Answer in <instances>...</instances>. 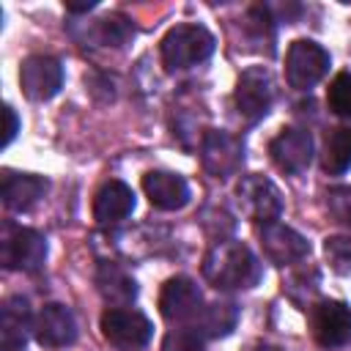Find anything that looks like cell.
I'll use <instances>...</instances> for the list:
<instances>
[{"label": "cell", "instance_id": "obj_1", "mask_svg": "<svg viewBox=\"0 0 351 351\" xmlns=\"http://www.w3.org/2000/svg\"><path fill=\"white\" fill-rule=\"evenodd\" d=\"M261 274V261L241 241H219L203 258V277L219 291L252 288L258 285Z\"/></svg>", "mask_w": 351, "mask_h": 351}, {"label": "cell", "instance_id": "obj_13", "mask_svg": "<svg viewBox=\"0 0 351 351\" xmlns=\"http://www.w3.org/2000/svg\"><path fill=\"white\" fill-rule=\"evenodd\" d=\"M261 247L266 258L277 266H291L310 255V241L282 222H269L261 228Z\"/></svg>", "mask_w": 351, "mask_h": 351}, {"label": "cell", "instance_id": "obj_24", "mask_svg": "<svg viewBox=\"0 0 351 351\" xmlns=\"http://www.w3.org/2000/svg\"><path fill=\"white\" fill-rule=\"evenodd\" d=\"M162 351H206V337L195 326H178L165 335Z\"/></svg>", "mask_w": 351, "mask_h": 351}, {"label": "cell", "instance_id": "obj_3", "mask_svg": "<svg viewBox=\"0 0 351 351\" xmlns=\"http://www.w3.org/2000/svg\"><path fill=\"white\" fill-rule=\"evenodd\" d=\"M101 335L118 351H137V348L148 346V340L154 335V324L140 310L110 307L101 315Z\"/></svg>", "mask_w": 351, "mask_h": 351}, {"label": "cell", "instance_id": "obj_4", "mask_svg": "<svg viewBox=\"0 0 351 351\" xmlns=\"http://www.w3.org/2000/svg\"><path fill=\"white\" fill-rule=\"evenodd\" d=\"M329 71V52L310 41V38H296L288 52H285V80L296 90H310L318 85Z\"/></svg>", "mask_w": 351, "mask_h": 351}, {"label": "cell", "instance_id": "obj_15", "mask_svg": "<svg viewBox=\"0 0 351 351\" xmlns=\"http://www.w3.org/2000/svg\"><path fill=\"white\" fill-rule=\"evenodd\" d=\"M143 192L159 211H178L189 203V184L170 170H151L143 176Z\"/></svg>", "mask_w": 351, "mask_h": 351}, {"label": "cell", "instance_id": "obj_20", "mask_svg": "<svg viewBox=\"0 0 351 351\" xmlns=\"http://www.w3.org/2000/svg\"><path fill=\"white\" fill-rule=\"evenodd\" d=\"M236 321H239V307L233 302H211V304H203L192 326L203 337H225L236 329Z\"/></svg>", "mask_w": 351, "mask_h": 351}, {"label": "cell", "instance_id": "obj_23", "mask_svg": "<svg viewBox=\"0 0 351 351\" xmlns=\"http://www.w3.org/2000/svg\"><path fill=\"white\" fill-rule=\"evenodd\" d=\"M326 104L335 115L351 118V71H340L326 90Z\"/></svg>", "mask_w": 351, "mask_h": 351}, {"label": "cell", "instance_id": "obj_12", "mask_svg": "<svg viewBox=\"0 0 351 351\" xmlns=\"http://www.w3.org/2000/svg\"><path fill=\"white\" fill-rule=\"evenodd\" d=\"M269 154L274 159V165L291 176H299L310 167L313 162V137L307 129H282L271 143H269Z\"/></svg>", "mask_w": 351, "mask_h": 351}, {"label": "cell", "instance_id": "obj_22", "mask_svg": "<svg viewBox=\"0 0 351 351\" xmlns=\"http://www.w3.org/2000/svg\"><path fill=\"white\" fill-rule=\"evenodd\" d=\"M134 36V25L123 14H110L99 22V38L107 47H123Z\"/></svg>", "mask_w": 351, "mask_h": 351}, {"label": "cell", "instance_id": "obj_11", "mask_svg": "<svg viewBox=\"0 0 351 351\" xmlns=\"http://www.w3.org/2000/svg\"><path fill=\"white\" fill-rule=\"evenodd\" d=\"M159 310L167 321H195L203 310V293L197 288V282L192 277H170L165 285H162V293H159Z\"/></svg>", "mask_w": 351, "mask_h": 351}, {"label": "cell", "instance_id": "obj_26", "mask_svg": "<svg viewBox=\"0 0 351 351\" xmlns=\"http://www.w3.org/2000/svg\"><path fill=\"white\" fill-rule=\"evenodd\" d=\"M326 206H329V214H332L337 222H343L346 228H351V189H348V186H335V189H329Z\"/></svg>", "mask_w": 351, "mask_h": 351}, {"label": "cell", "instance_id": "obj_28", "mask_svg": "<svg viewBox=\"0 0 351 351\" xmlns=\"http://www.w3.org/2000/svg\"><path fill=\"white\" fill-rule=\"evenodd\" d=\"M96 8V0H88V3H66V11L71 14H82V11H90Z\"/></svg>", "mask_w": 351, "mask_h": 351}, {"label": "cell", "instance_id": "obj_9", "mask_svg": "<svg viewBox=\"0 0 351 351\" xmlns=\"http://www.w3.org/2000/svg\"><path fill=\"white\" fill-rule=\"evenodd\" d=\"M200 162L214 178H228L244 162V143L225 129H208L200 143Z\"/></svg>", "mask_w": 351, "mask_h": 351}, {"label": "cell", "instance_id": "obj_14", "mask_svg": "<svg viewBox=\"0 0 351 351\" xmlns=\"http://www.w3.org/2000/svg\"><path fill=\"white\" fill-rule=\"evenodd\" d=\"M33 335L47 348H66L77 340V321L66 304L49 302L38 310L36 324H33Z\"/></svg>", "mask_w": 351, "mask_h": 351}, {"label": "cell", "instance_id": "obj_21", "mask_svg": "<svg viewBox=\"0 0 351 351\" xmlns=\"http://www.w3.org/2000/svg\"><path fill=\"white\" fill-rule=\"evenodd\" d=\"M351 167V129L340 126L326 134L324 143V170L329 176H343Z\"/></svg>", "mask_w": 351, "mask_h": 351}, {"label": "cell", "instance_id": "obj_2", "mask_svg": "<svg viewBox=\"0 0 351 351\" xmlns=\"http://www.w3.org/2000/svg\"><path fill=\"white\" fill-rule=\"evenodd\" d=\"M217 41L203 25H176L162 38V63L167 71L189 69L211 58Z\"/></svg>", "mask_w": 351, "mask_h": 351}, {"label": "cell", "instance_id": "obj_10", "mask_svg": "<svg viewBox=\"0 0 351 351\" xmlns=\"http://www.w3.org/2000/svg\"><path fill=\"white\" fill-rule=\"evenodd\" d=\"M19 85L22 93L30 101H47L52 99L63 85V66L52 55H30L22 60L19 69Z\"/></svg>", "mask_w": 351, "mask_h": 351}, {"label": "cell", "instance_id": "obj_7", "mask_svg": "<svg viewBox=\"0 0 351 351\" xmlns=\"http://www.w3.org/2000/svg\"><path fill=\"white\" fill-rule=\"evenodd\" d=\"M236 200L241 206V211L252 219V222H277V217L282 214V195L280 189L266 178V176H244L236 186Z\"/></svg>", "mask_w": 351, "mask_h": 351}, {"label": "cell", "instance_id": "obj_19", "mask_svg": "<svg viewBox=\"0 0 351 351\" xmlns=\"http://www.w3.org/2000/svg\"><path fill=\"white\" fill-rule=\"evenodd\" d=\"M96 285H99V293L104 296V302H110L112 307H126L137 296L134 277L126 269H121L118 263H101L99 274H96Z\"/></svg>", "mask_w": 351, "mask_h": 351}, {"label": "cell", "instance_id": "obj_16", "mask_svg": "<svg viewBox=\"0 0 351 351\" xmlns=\"http://www.w3.org/2000/svg\"><path fill=\"white\" fill-rule=\"evenodd\" d=\"M47 189H49V181L36 176V173L3 170V176H0V197H3V206L8 211H27V208H33L44 197Z\"/></svg>", "mask_w": 351, "mask_h": 351}, {"label": "cell", "instance_id": "obj_29", "mask_svg": "<svg viewBox=\"0 0 351 351\" xmlns=\"http://www.w3.org/2000/svg\"><path fill=\"white\" fill-rule=\"evenodd\" d=\"M252 351H282L280 346H269V343H261V346H255Z\"/></svg>", "mask_w": 351, "mask_h": 351}, {"label": "cell", "instance_id": "obj_17", "mask_svg": "<svg viewBox=\"0 0 351 351\" xmlns=\"http://www.w3.org/2000/svg\"><path fill=\"white\" fill-rule=\"evenodd\" d=\"M36 318H30V307L22 296H8L0 307V343L3 351H25V340L33 329Z\"/></svg>", "mask_w": 351, "mask_h": 351}, {"label": "cell", "instance_id": "obj_5", "mask_svg": "<svg viewBox=\"0 0 351 351\" xmlns=\"http://www.w3.org/2000/svg\"><path fill=\"white\" fill-rule=\"evenodd\" d=\"M47 258V239L33 228L5 225L0 236V263L5 269L36 271Z\"/></svg>", "mask_w": 351, "mask_h": 351}, {"label": "cell", "instance_id": "obj_8", "mask_svg": "<svg viewBox=\"0 0 351 351\" xmlns=\"http://www.w3.org/2000/svg\"><path fill=\"white\" fill-rule=\"evenodd\" d=\"M313 337L324 348H340L351 343V307L337 299H321L310 307Z\"/></svg>", "mask_w": 351, "mask_h": 351}, {"label": "cell", "instance_id": "obj_25", "mask_svg": "<svg viewBox=\"0 0 351 351\" xmlns=\"http://www.w3.org/2000/svg\"><path fill=\"white\" fill-rule=\"evenodd\" d=\"M324 252H326L329 266L337 274H351V239H346V236H329L324 241Z\"/></svg>", "mask_w": 351, "mask_h": 351}, {"label": "cell", "instance_id": "obj_6", "mask_svg": "<svg viewBox=\"0 0 351 351\" xmlns=\"http://www.w3.org/2000/svg\"><path fill=\"white\" fill-rule=\"evenodd\" d=\"M233 99H236L239 112L250 123L261 121L271 110V101H274V80H271V71L266 66H250V69H244L239 74V80H236Z\"/></svg>", "mask_w": 351, "mask_h": 351}, {"label": "cell", "instance_id": "obj_27", "mask_svg": "<svg viewBox=\"0 0 351 351\" xmlns=\"http://www.w3.org/2000/svg\"><path fill=\"white\" fill-rule=\"evenodd\" d=\"M3 115H5V134H3V145H11V140H14V137H16V132H19V118H16V112H14V107H11V104H5Z\"/></svg>", "mask_w": 351, "mask_h": 351}, {"label": "cell", "instance_id": "obj_18", "mask_svg": "<svg viewBox=\"0 0 351 351\" xmlns=\"http://www.w3.org/2000/svg\"><path fill=\"white\" fill-rule=\"evenodd\" d=\"M134 211V192L129 184L112 178L93 197V217L99 225H118Z\"/></svg>", "mask_w": 351, "mask_h": 351}]
</instances>
